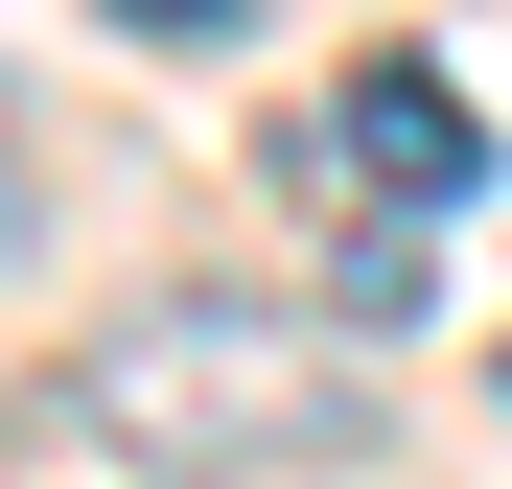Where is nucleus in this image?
Wrapping results in <instances>:
<instances>
[{"label": "nucleus", "instance_id": "20e7f679", "mask_svg": "<svg viewBox=\"0 0 512 489\" xmlns=\"http://www.w3.org/2000/svg\"><path fill=\"white\" fill-rule=\"evenodd\" d=\"M117 24H163V47H187V24H233V0H117Z\"/></svg>", "mask_w": 512, "mask_h": 489}, {"label": "nucleus", "instance_id": "f257e3e1", "mask_svg": "<svg viewBox=\"0 0 512 489\" xmlns=\"http://www.w3.org/2000/svg\"><path fill=\"white\" fill-rule=\"evenodd\" d=\"M70 420H94L117 466H303V443H350V350H303L280 303H140L94 373H70Z\"/></svg>", "mask_w": 512, "mask_h": 489}, {"label": "nucleus", "instance_id": "f03ea898", "mask_svg": "<svg viewBox=\"0 0 512 489\" xmlns=\"http://www.w3.org/2000/svg\"><path fill=\"white\" fill-rule=\"evenodd\" d=\"M326 140H350V187H373V210H466V187H489V117H466L419 47H373L350 94H326Z\"/></svg>", "mask_w": 512, "mask_h": 489}, {"label": "nucleus", "instance_id": "7ed1b4c3", "mask_svg": "<svg viewBox=\"0 0 512 489\" xmlns=\"http://www.w3.org/2000/svg\"><path fill=\"white\" fill-rule=\"evenodd\" d=\"M419 280H443V257H419V210H373V233H350V326H419Z\"/></svg>", "mask_w": 512, "mask_h": 489}]
</instances>
